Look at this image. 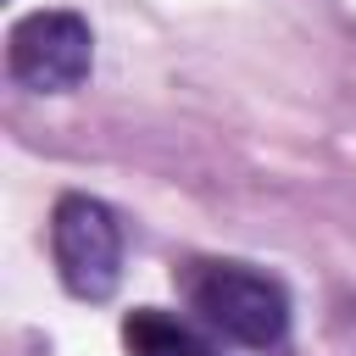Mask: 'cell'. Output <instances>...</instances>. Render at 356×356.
<instances>
[{"label":"cell","mask_w":356,"mask_h":356,"mask_svg":"<svg viewBox=\"0 0 356 356\" xmlns=\"http://www.w3.org/2000/svg\"><path fill=\"white\" fill-rule=\"evenodd\" d=\"M95 67V33L78 11H28L6 39V72L33 95H67Z\"/></svg>","instance_id":"cell-3"},{"label":"cell","mask_w":356,"mask_h":356,"mask_svg":"<svg viewBox=\"0 0 356 356\" xmlns=\"http://www.w3.org/2000/svg\"><path fill=\"white\" fill-rule=\"evenodd\" d=\"M122 350L128 356H217V345L195 323H184L161 306H139L122 317Z\"/></svg>","instance_id":"cell-4"},{"label":"cell","mask_w":356,"mask_h":356,"mask_svg":"<svg viewBox=\"0 0 356 356\" xmlns=\"http://www.w3.org/2000/svg\"><path fill=\"white\" fill-rule=\"evenodd\" d=\"M50 256L78 300H106L122 278V228L106 200L95 195H61L50 211Z\"/></svg>","instance_id":"cell-2"},{"label":"cell","mask_w":356,"mask_h":356,"mask_svg":"<svg viewBox=\"0 0 356 356\" xmlns=\"http://www.w3.org/2000/svg\"><path fill=\"white\" fill-rule=\"evenodd\" d=\"M189 306L195 317L245 350H273L289 334V295L273 273H256L245 261H195L189 273Z\"/></svg>","instance_id":"cell-1"}]
</instances>
